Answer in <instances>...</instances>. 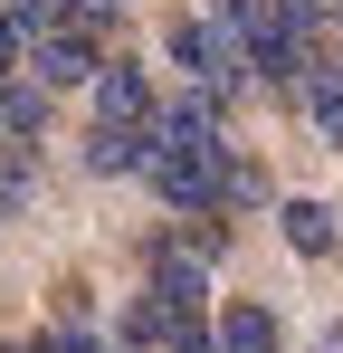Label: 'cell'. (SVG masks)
Returning a JSON list of instances; mask_svg holds the SVG:
<instances>
[{"label":"cell","instance_id":"obj_1","mask_svg":"<svg viewBox=\"0 0 343 353\" xmlns=\"http://www.w3.org/2000/svg\"><path fill=\"white\" fill-rule=\"evenodd\" d=\"M172 67H191V77H200V96L248 86V48L229 39L220 19H172Z\"/></svg>","mask_w":343,"mask_h":353},{"label":"cell","instance_id":"obj_2","mask_svg":"<svg viewBox=\"0 0 343 353\" xmlns=\"http://www.w3.org/2000/svg\"><path fill=\"white\" fill-rule=\"evenodd\" d=\"M96 29H39V39H29V77H39V86H96Z\"/></svg>","mask_w":343,"mask_h":353},{"label":"cell","instance_id":"obj_3","mask_svg":"<svg viewBox=\"0 0 343 353\" xmlns=\"http://www.w3.org/2000/svg\"><path fill=\"white\" fill-rule=\"evenodd\" d=\"M153 115H163V105H153V77H143L134 58H105V67H96V124H124V134H143Z\"/></svg>","mask_w":343,"mask_h":353},{"label":"cell","instance_id":"obj_4","mask_svg":"<svg viewBox=\"0 0 343 353\" xmlns=\"http://www.w3.org/2000/svg\"><path fill=\"white\" fill-rule=\"evenodd\" d=\"M277 230H286V248H295V258H324V248H334V201H286L277 210Z\"/></svg>","mask_w":343,"mask_h":353},{"label":"cell","instance_id":"obj_5","mask_svg":"<svg viewBox=\"0 0 343 353\" xmlns=\"http://www.w3.org/2000/svg\"><path fill=\"white\" fill-rule=\"evenodd\" d=\"M86 163H96V172H143V163H153V124H143V134L96 124V134H86Z\"/></svg>","mask_w":343,"mask_h":353},{"label":"cell","instance_id":"obj_6","mask_svg":"<svg viewBox=\"0 0 343 353\" xmlns=\"http://www.w3.org/2000/svg\"><path fill=\"white\" fill-rule=\"evenodd\" d=\"M220 353H277V315L267 305H229L220 315Z\"/></svg>","mask_w":343,"mask_h":353},{"label":"cell","instance_id":"obj_7","mask_svg":"<svg viewBox=\"0 0 343 353\" xmlns=\"http://www.w3.org/2000/svg\"><path fill=\"white\" fill-rule=\"evenodd\" d=\"M305 115L324 124V143H343V67H324V58L305 67Z\"/></svg>","mask_w":343,"mask_h":353},{"label":"cell","instance_id":"obj_8","mask_svg":"<svg viewBox=\"0 0 343 353\" xmlns=\"http://www.w3.org/2000/svg\"><path fill=\"white\" fill-rule=\"evenodd\" d=\"M114 19H124V0H57V29H96L105 39Z\"/></svg>","mask_w":343,"mask_h":353},{"label":"cell","instance_id":"obj_9","mask_svg":"<svg viewBox=\"0 0 343 353\" xmlns=\"http://www.w3.org/2000/svg\"><path fill=\"white\" fill-rule=\"evenodd\" d=\"M267 201V172L258 163H229V191H220V210H258Z\"/></svg>","mask_w":343,"mask_h":353},{"label":"cell","instance_id":"obj_10","mask_svg":"<svg viewBox=\"0 0 343 353\" xmlns=\"http://www.w3.org/2000/svg\"><path fill=\"white\" fill-rule=\"evenodd\" d=\"M19 67H29V29L0 10V77H19Z\"/></svg>","mask_w":343,"mask_h":353}]
</instances>
